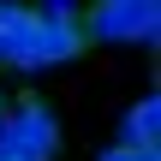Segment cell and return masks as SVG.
<instances>
[{"label":"cell","instance_id":"obj_2","mask_svg":"<svg viewBox=\"0 0 161 161\" xmlns=\"http://www.w3.org/2000/svg\"><path fill=\"white\" fill-rule=\"evenodd\" d=\"M161 6L155 0H96L84 6V42H143L155 48Z\"/></svg>","mask_w":161,"mask_h":161},{"label":"cell","instance_id":"obj_4","mask_svg":"<svg viewBox=\"0 0 161 161\" xmlns=\"http://www.w3.org/2000/svg\"><path fill=\"white\" fill-rule=\"evenodd\" d=\"M119 143H125V149H161V102H155V96H143V102L125 108Z\"/></svg>","mask_w":161,"mask_h":161},{"label":"cell","instance_id":"obj_3","mask_svg":"<svg viewBox=\"0 0 161 161\" xmlns=\"http://www.w3.org/2000/svg\"><path fill=\"white\" fill-rule=\"evenodd\" d=\"M30 12H36V72L72 66L84 54V6L48 0V6H30Z\"/></svg>","mask_w":161,"mask_h":161},{"label":"cell","instance_id":"obj_5","mask_svg":"<svg viewBox=\"0 0 161 161\" xmlns=\"http://www.w3.org/2000/svg\"><path fill=\"white\" fill-rule=\"evenodd\" d=\"M96 161H161V149H125V143H114V149H102Z\"/></svg>","mask_w":161,"mask_h":161},{"label":"cell","instance_id":"obj_6","mask_svg":"<svg viewBox=\"0 0 161 161\" xmlns=\"http://www.w3.org/2000/svg\"><path fill=\"white\" fill-rule=\"evenodd\" d=\"M18 12H24L18 0H0V48H6V36H12V24H18Z\"/></svg>","mask_w":161,"mask_h":161},{"label":"cell","instance_id":"obj_7","mask_svg":"<svg viewBox=\"0 0 161 161\" xmlns=\"http://www.w3.org/2000/svg\"><path fill=\"white\" fill-rule=\"evenodd\" d=\"M0 108H6V102H0Z\"/></svg>","mask_w":161,"mask_h":161},{"label":"cell","instance_id":"obj_1","mask_svg":"<svg viewBox=\"0 0 161 161\" xmlns=\"http://www.w3.org/2000/svg\"><path fill=\"white\" fill-rule=\"evenodd\" d=\"M60 155V114L42 96L0 108V161H54Z\"/></svg>","mask_w":161,"mask_h":161}]
</instances>
